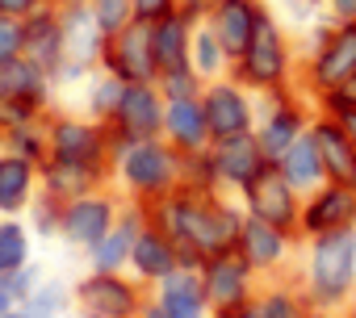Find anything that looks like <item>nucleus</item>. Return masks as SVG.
I'll return each instance as SVG.
<instances>
[{
	"label": "nucleus",
	"instance_id": "nucleus-53",
	"mask_svg": "<svg viewBox=\"0 0 356 318\" xmlns=\"http://www.w3.org/2000/svg\"><path fill=\"white\" fill-rule=\"evenodd\" d=\"M55 5H63V0H55Z\"/></svg>",
	"mask_w": 356,
	"mask_h": 318
},
{
	"label": "nucleus",
	"instance_id": "nucleus-10",
	"mask_svg": "<svg viewBox=\"0 0 356 318\" xmlns=\"http://www.w3.org/2000/svg\"><path fill=\"white\" fill-rule=\"evenodd\" d=\"M47 155L59 159H80L92 168H113V151H109V130L97 117H51L47 122Z\"/></svg>",
	"mask_w": 356,
	"mask_h": 318
},
{
	"label": "nucleus",
	"instance_id": "nucleus-26",
	"mask_svg": "<svg viewBox=\"0 0 356 318\" xmlns=\"http://www.w3.org/2000/svg\"><path fill=\"white\" fill-rule=\"evenodd\" d=\"M310 138H314V147H318V159H323V168H327V181L352 185V176H356V147H352L348 130L339 126V117L323 109V113L310 122Z\"/></svg>",
	"mask_w": 356,
	"mask_h": 318
},
{
	"label": "nucleus",
	"instance_id": "nucleus-48",
	"mask_svg": "<svg viewBox=\"0 0 356 318\" xmlns=\"http://www.w3.org/2000/svg\"><path fill=\"white\" fill-rule=\"evenodd\" d=\"M214 5H218V0H181V9H189V13H197V17H206Z\"/></svg>",
	"mask_w": 356,
	"mask_h": 318
},
{
	"label": "nucleus",
	"instance_id": "nucleus-47",
	"mask_svg": "<svg viewBox=\"0 0 356 318\" xmlns=\"http://www.w3.org/2000/svg\"><path fill=\"white\" fill-rule=\"evenodd\" d=\"M222 318H264V310H260V301L252 297V301H243V306H235L231 314H222Z\"/></svg>",
	"mask_w": 356,
	"mask_h": 318
},
{
	"label": "nucleus",
	"instance_id": "nucleus-5",
	"mask_svg": "<svg viewBox=\"0 0 356 318\" xmlns=\"http://www.w3.org/2000/svg\"><path fill=\"white\" fill-rule=\"evenodd\" d=\"M352 76H356V22H335L318 38L302 84H306V92H314L323 101V97L339 92Z\"/></svg>",
	"mask_w": 356,
	"mask_h": 318
},
{
	"label": "nucleus",
	"instance_id": "nucleus-14",
	"mask_svg": "<svg viewBox=\"0 0 356 318\" xmlns=\"http://www.w3.org/2000/svg\"><path fill=\"white\" fill-rule=\"evenodd\" d=\"M202 268H176L155 285V297L143 306V318H210Z\"/></svg>",
	"mask_w": 356,
	"mask_h": 318
},
{
	"label": "nucleus",
	"instance_id": "nucleus-1",
	"mask_svg": "<svg viewBox=\"0 0 356 318\" xmlns=\"http://www.w3.org/2000/svg\"><path fill=\"white\" fill-rule=\"evenodd\" d=\"M243 218H248V210L222 201L218 193L193 189V185L172 189L168 197H159V201L151 206V222L163 226V231L176 239L185 268H202L210 256L231 251L235 239H239Z\"/></svg>",
	"mask_w": 356,
	"mask_h": 318
},
{
	"label": "nucleus",
	"instance_id": "nucleus-22",
	"mask_svg": "<svg viewBox=\"0 0 356 318\" xmlns=\"http://www.w3.org/2000/svg\"><path fill=\"white\" fill-rule=\"evenodd\" d=\"M30 63H38L51 80H59L63 72V17H59V5H42L38 13L26 17V51H22Z\"/></svg>",
	"mask_w": 356,
	"mask_h": 318
},
{
	"label": "nucleus",
	"instance_id": "nucleus-15",
	"mask_svg": "<svg viewBox=\"0 0 356 318\" xmlns=\"http://www.w3.org/2000/svg\"><path fill=\"white\" fill-rule=\"evenodd\" d=\"M118 222V206H113V197H105L101 189H92V193H84V197H72V201H63V218H59V235L72 243V247H97L105 235H109V226Z\"/></svg>",
	"mask_w": 356,
	"mask_h": 318
},
{
	"label": "nucleus",
	"instance_id": "nucleus-9",
	"mask_svg": "<svg viewBox=\"0 0 356 318\" xmlns=\"http://www.w3.org/2000/svg\"><path fill=\"white\" fill-rule=\"evenodd\" d=\"M59 17H63V51H67L59 80H80L88 67H101L105 47H109V34L97 26L88 0H63Z\"/></svg>",
	"mask_w": 356,
	"mask_h": 318
},
{
	"label": "nucleus",
	"instance_id": "nucleus-29",
	"mask_svg": "<svg viewBox=\"0 0 356 318\" xmlns=\"http://www.w3.org/2000/svg\"><path fill=\"white\" fill-rule=\"evenodd\" d=\"M202 22H206V17H197V13H189V9H176V13L151 22V38H155L159 72H168V67H185V63H189L193 30H197Z\"/></svg>",
	"mask_w": 356,
	"mask_h": 318
},
{
	"label": "nucleus",
	"instance_id": "nucleus-31",
	"mask_svg": "<svg viewBox=\"0 0 356 318\" xmlns=\"http://www.w3.org/2000/svg\"><path fill=\"white\" fill-rule=\"evenodd\" d=\"M30 247H34V231L22 218H5L0 214V276L17 272L30 264Z\"/></svg>",
	"mask_w": 356,
	"mask_h": 318
},
{
	"label": "nucleus",
	"instance_id": "nucleus-16",
	"mask_svg": "<svg viewBox=\"0 0 356 318\" xmlns=\"http://www.w3.org/2000/svg\"><path fill=\"white\" fill-rule=\"evenodd\" d=\"M339 226H356V189L343 181H323L318 189L306 193L298 231L323 235V231H339Z\"/></svg>",
	"mask_w": 356,
	"mask_h": 318
},
{
	"label": "nucleus",
	"instance_id": "nucleus-35",
	"mask_svg": "<svg viewBox=\"0 0 356 318\" xmlns=\"http://www.w3.org/2000/svg\"><path fill=\"white\" fill-rule=\"evenodd\" d=\"M38 281H42V276H38V268H30V264L0 276V318H5L9 310H17L22 301H30V293H34Z\"/></svg>",
	"mask_w": 356,
	"mask_h": 318
},
{
	"label": "nucleus",
	"instance_id": "nucleus-17",
	"mask_svg": "<svg viewBox=\"0 0 356 318\" xmlns=\"http://www.w3.org/2000/svg\"><path fill=\"white\" fill-rule=\"evenodd\" d=\"M202 105H206V122H210V134L214 138L252 130V97H248V88L239 80H227V76L206 80Z\"/></svg>",
	"mask_w": 356,
	"mask_h": 318
},
{
	"label": "nucleus",
	"instance_id": "nucleus-32",
	"mask_svg": "<svg viewBox=\"0 0 356 318\" xmlns=\"http://www.w3.org/2000/svg\"><path fill=\"white\" fill-rule=\"evenodd\" d=\"M189 63H193V67H197L206 80H218V76H227V67H231V55L222 51V42H218V34L210 30V22H202V26L193 30Z\"/></svg>",
	"mask_w": 356,
	"mask_h": 318
},
{
	"label": "nucleus",
	"instance_id": "nucleus-44",
	"mask_svg": "<svg viewBox=\"0 0 356 318\" xmlns=\"http://www.w3.org/2000/svg\"><path fill=\"white\" fill-rule=\"evenodd\" d=\"M318 105H323V109H343V105H356V76H352V80H348V84H343L339 92H331V97H323Z\"/></svg>",
	"mask_w": 356,
	"mask_h": 318
},
{
	"label": "nucleus",
	"instance_id": "nucleus-41",
	"mask_svg": "<svg viewBox=\"0 0 356 318\" xmlns=\"http://www.w3.org/2000/svg\"><path fill=\"white\" fill-rule=\"evenodd\" d=\"M26 214H30V231H34V235H51V231H59L63 201H55V197L47 193V197H42V201H34Z\"/></svg>",
	"mask_w": 356,
	"mask_h": 318
},
{
	"label": "nucleus",
	"instance_id": "nucleus-13",
	"mask_svg": "<svg viewBox=\"0 0 356 318\" xmlns=\"http://www.w3.org/2000/svg\"><path fill=\"white\" fill-rule=\"evenodd\" d=\"M252 276L256 272L248 268V260L235 247L231 251H218V256H210L202 264V285H206V301H210L214 318H222L235 306L252 301Z\"/></svg>",
	"mask_w": 356,
	"mask_h": 318
},
{
	"label": "nucleus",
	"instance_id": "nucleus-23",
	"mask_svg": "<svg viewBox=\"0 0 356 318\" xmlns=\"http://www.w3.org/2000/svg\"><path fill=\"white\" fill-rule=\"evenodd\" d=\"M176 268H185V264H181V247H176V239H172L163 226L147 222V226L138 231V239H134L130 272H134L138 281H147V285H159V281L172 276Z\"/></svg>",
	"mask_w": 356,
	"mask_h": 318
},
{
	"label": "nucleus",
	"instance_id": "nucleus-51",
	"mask_svg": "<svg viewBox=\"0 0 356 318\" xmlns=\"http://www.w3.org/2000/svg\"><path fill=\"white\" fill-rule=\"evenodd\" d=\"M302 5H327V0H302Z\"/></svg>",
	"mask_w": 356,
	"mask_h": 318
},
{
	"label": "nucleus",
	"instance_id": "nucleus-21",
	"mask_svg": "<svg viewBox=\"0 0 356 318\" xmlns=\"http://www.w3.org/2000/svg\"><path fill=\"white\" fill-rule=\"evenodd\" d=\"M289 239H293V231H285V226H273V222H264V218H243V226H239V239H235V251L248 260V268L252 272H277L281 264H285V256H289Z\"/></svg>",
	"mask_w": 356,
	"mask_h": 318
},
{
	"label": "nucleus",
	"instance_id": "nucleus-37",
	"mask_svg": "<svg viewBox=\"0 0 356 318\" xmlns=\"http://www.w3.org/2000/svg\"><path fill=\"white\" fill-rule=\"evenodd\" d=\"M88 9H92V17H97V26L113 38L118 30H126L138 13H134V0H88Z\"/></svg>",
	"mask_w": 356,
	"mask_h": 318
},
{
	"label": "nucleus",
	"instance_id": "nucleus-43",
	"mask_svg": "<svg viewBox=\"0 0 356 318\" xmlns=\"http://www.w3.org/2000/svg\"><path fill=\"white\" fill-rule=\"evenodd\" d=\"M42 5H51V0H0V13H5V17H30V13H38Z\"/></svg>",
	"mask_w": 356,
	"mask_h": 318
},
{
	"label": "nucleus",
	"instance_id": "nucleus-8",
	"mask_svg": "<svg viewBox=\"0 0 356 318\" xmlns=\"http://www.w3.org/2000/svg\"><path fill=\"white\" fill-rule=\"evenodd\" d=\"M302 201H306L302 189L285 176L281 164H273V159L252 176V185L243 189V210L252 218H264V222L285 226L293 235H298V222H302Z\"/></svg>",
	"mask_w": 356,
	"mask_h": 318
},
{
	"label": "nucleus",
	"instance_id": "nucleus-40",
	"mask_svg": "<svg viewBox=\"0 0 356 318\" xmlns=\"http://www.w3.org/2000/svg\"><path fill=\"white\" fill-rule=\"evenodd\" d=\"M22 51H26V22L0 13V63L22 59Z\"/></svg>",
	"mask_w": 356,
	"mask_h": 318
},
{
	"label": "nucleus",
	"instance_id": "nucleus-25",
	"mask_svg": "<svg viewBox=\"0 0 356 318\" xmlns=\"http://www.w3.org/2000/svg\"><path fill=\"white\" fill-rule=\"evenodd\" d=\"M42 193H51L55 201H72V197H84L92 189H105L109 172L105 168H92V164H80V159H59V155H47L42 164Z\"/></svg>",
	"mask_w": 356,
	"mask_h": 318
},
{
	"label": "nucleus",
	"instance_id": "nucleus-3",
	"mask_svg": "<svg viewBox=\"0 0 356 318\" xmlns=\"http://www.w3.org/2000/svg\"><path fill=\"white\" fill-rule=\"evenodd\" d=\"M356 285V226L310 235V260H306V297L314 310H339L352 297Z\"/></svg>",
	"mask_w": 356,
	"mask_h": 318
},
{
	"label": "nucleus",
	"instance_id": "nucleus-39",
	"mask_svg": "<svg viewBox=\"0 0 356 318\" xmlns=\"http://www.w3.org/2000/svg\"><path fill=\"white\" fill-rule=\"evenodd\" d=\"M67 301H76V293H67V285H63V281H38L26 306H34V310H42V314H55V318H59Z\"/></svg>",
	"mask_w": 356,
	"mask_h": 318
},
{
	"label": "nucleus",
	"instance_id": "nucleus-2",
	"mask_svg": "<svg viewBox=\"0 0 356 318\" xmlns=\"http://www.w3.org/2000/svg\"><path fill=\"white\" fill-rule=\"evenodd\" d=\"M113 168H118V181L126 185V193L134 201L155 206L159 197H168L172 189L185 185L189 155H181L159 134V138H138V142L122 147L118 159H113Z\"/></svg>",
	"mask_w": 356,
	"mask_h": 318
},
{
	"label": "nucleus",
	"instance_id": "nucleus-33",
	"mask_svg": "<svg viewBox=\"0 0 356 318\" xmlns=\"http://www.w3.org/2000/svg\"><path fill=\"white\" fill-rule=\"evenodd\" d=\"M256 301H260L264 318H318L314 301H310V297H302V293H298V289H289V285H273V289H264Z\"/></svg>",
	"mask_w": 356,
	"mask_h": 318
},
{
	"label": "nucleus",
	"instance_id": "nucleus-36",
	"mask_svg": "<svg viewBox=\"0 0 356 318\" xmlns=\"http://www.w3.org/2000/svg\"><path fill=\"white\" fill-rule=\"evenodd\" d=\"M159 92H163V101H176V97H202V88H206V76L193 67V63H185V67H168V72H159Z\"/></svg>",
	"mask_w": 356,
	"mask_h": 318
},
{
	"label": "nucleus",
	"instance_id": "nucleus-20",
	"mask_svg": "<svg viewBox=\"0 0 356 318\" xmlns=\"http://www.w3.org/2000/svg\"><path fill=\"white\" fill-rule=\"evenodd\" d=\"M151 222V206H130V210H118V222L109 226V235L88 247V264L92 272H126L130 268V251H134V239L138 231Z\"/></svg>",
	"mask_w": 356,
	"mask_h": 318
},
{
	"label": "nucleus",
	"instance_id": "nucleus-6",
	"mask_svg": "<svg viewBox=\"0 0 356 318\" xmlns=\"http://www.w3.org/2000/svg\"><path fill=\"white\" fill-rule=\"evenodd\" d=\"M163 105H168V101H163L159 84H126V92H122L113 117L105 122L113 159H118L122 147H130V142H138V138H159V134H163Z\"/></svg>",
	"mask_w": 356,
	"mask_h": 318
},
{
	"label": "nucleus",
	"instance_id": "nucleus-7",
	"mask_svg": "<svg viewBox=\"0 0 356 318\" xmlns=\"http://www.w3.org/2000/svg\"><path fill=\"white\" fill-rule=\"evenodd\" d=\"M264 164H268V155H264V147H260V134H256V130L214 138V142H210V151L202 155V168H206V176H210L214 193H218V189H239V193H243V189L252 185V176H256Z\"/></svg>",
	"mask_w": 356,
	"mask_h": 318
},
{
	"label": "nucleus",
	"instance_id": "nucleus-45",
	"mask_svg": "<svg viewBox=\"0 0 356 318\" xmlns=\"http://www.w3.org/2000/svg\"><path fill=\"white\" fill-rule=\"evenodd\" d=\"M327 113H335V117H339V126L348 130V138H352V147H356V105H343V109H327Z\"/></svg>",
	"mask_w": 356,
	"mask_h": 318
},
{
	"label": "nucleus",
	"instance_id": "nucleus-24",
	"mask_svg": "<svg viewBox=\"0 0 356 318\" xmlns=\"http://www.w3.org/2000/svg\"><path fill=\"white\" fill-rule=\"evenodd\" d=\"M260 17H264V5H260V0H218V5L206 13L210 30L218 34V42H222V51L231 55V63H235V59L243 55V47L252 42Z\"/></svg>",
	"mask_w": 356,
	"mask_h": 318
},
{
	"label": "nucleus",
	"instance_id": "nucleus-19",
	"mask_svg": "<svg viewBox=\"0 0 356 318\" xmlns=\"http://www.w3.org/2000/svg\"><path fill=\"white\" fill-rule=\"evenodd\" d=\"M273 97V105H268V113H264V122L256 126V134H260V147H264V155L277 159L310 130V117H306V109L293 101V92L289 88H281V92H268Z\"/></svg>",
	"mask_w": 356,
	"mask_h": 318
},
{
	"label": "nucleus",
	"instance_id": "nucleus-38",
	"mask_svg": "<svg viewBox=\"0 0 356 318\" xmlns=\"http://www.w3.org/2000/svg\"><path fill=\"white\" fill-rule=\"evenodd\" d=\"M122 92H126V80H118V76L101 72V80H97V84H92V92H88L92 117H97V122H109V117H113V109H118V101H122Z\"/></svg>",
	"mask_w": 356,
	"mask_h": 318
},
{
	"label": "nucleus",
	"instance_id": "nucleus-42",
	"mask_svg": "<svg viewBox=\"0 0 356 318\" xmlns=\"http://www.w3.org/2000/svg\"><path fill=\"white\" fill-rule=\"evenodd\" d=\"M176 9H181V0H134V13L143 22H159V17H168Z\"/></svg>",
	"mask_w": 356,
	"mask_h": 318
},
{
	"label": "nucleus",
	"instance_id": "nucleus-12",
	"mask_svg": "<svg viewBox=\"0 0 356 318\" xmlns=\"http://www.w3.org/2000/svg\"><path fill=\"white\" fill-rule=\"evenodd\" d=\"M76 310L84 318H143V293L122 272H88L76 289Z\"/></svg>",
	"mask_w": 356,
	"mask_h": 318
},
{
	"label": "nucleus",
	"instance_id": "nucleus-49",
	"mask_svg": "<svg viewBox=\"0 0 356 318\" xmlns=\"http://www.w3.org/2000/svg\"><path fill=\"white\" fill-rule=\"evenodd\" d=\"M5 318H55V314H42V310H34V306H26V301H22V306H17V310H9Z\"/></svg>",
	"mask_w": 356,
	"mask_h": 318
},
{
	"label": "nucleus",
	"instance_id": "nucleus-30",
	"mask_svg": "<svg viewBox=\"0 0 356 318\" xmlns=\"http://www.w3.org/2000/svg\"><path fill=\"white\" fill-rule=\"evenodd\" d=\"M277 164L285 168V176L302 189V193H310V189H318L323 181H327V168H323V159H318V147H314V138H310V130L277 159Z\"/></svg>",
	"mask_w": 356,
	"mask_h": 318
},
{
	"label": "nucleus",
	"instance_id": "nucleus-50",
	"mask_svg": "<svg viewBox=\"0 0 356 318\" xmlns=\"http://www.w3.org/2000/svg\"><path fill=\"white\" fill-rule=\"evenodd\" d=\"M348 318H356V297H352V306H348Z\"/></svg>",
	"mask_w": 356,
	"mask_h": 318
},
{
	"label": "nucleus",
	"instance_id": "nucleus-46",
	"mask_svg": "<svg viewBox=\"0 0 356 318\" xmlns=\"http://www.w3.org/2000/svg\"><path fill=\"white\" fill-rule=\"evenodd\" d=\"M335 22H356V0H327Z\"/></svg>",
	"mask_w": 356,
	"mask_h": 318
},
{
	"label": "nucleus",
	"instance_id": "nucleus-34",
	"mask_svg": "<svg viewBox=\"0 0 356 318\" xmlns=\"http://www.w3.org/2000/svg\"><path fill=\"white\" fill-rule=\"evenodd\" d=\"M0 147H5V151H17V155H26V159H34V164H42V159H47V122L34 117V122L13 126L5 138H0Z\"/></svg>",
	"mask_w": 356,
	"mask_h": 318
},
{
	"label": "nucleus",
	"instance_id": "nucleus-18",
	"mask_svg": "<svg viewBox=\"0 0 356 318\" xmlns=\"http://www.w3.org/2000/svg\"><path fill=\"white\" fill-rule=\"evenodd\" d=\"M163 138L181 151V155H206L214 134H210V122H206V105L202 97H176L163 105Z\"/></svg>",
	"mask_w": 356,
	"mask_h": 318
},
{
	"label": "nucleus",
	"instance_id": "nucleus-52",
	"mask_svg": "<svg viewBox=\"0 0 356 318\" xmlns=\"http://www.w3.org/2000/svg\"><path fill=\"white\" fill-rule=\"evenodd\" d=\"M352 189H356V176H352Z\"/></svg>",
	"mask_w": 356,
	"mask_h": 318
},
{
	"label": "nucleus",
	"instance_id": "nucleus-27",
	"mask_svg": "<svg viewBox=\"0 0 356 318\" xmlns=\"http://www.w3.org/2000/svg\"><path fill=\"white\" fill-rule=\"evenodd\" d=\"M42 185V172L34 159L17 151H0V214L17 218L34 206V189Z\"/></svg>",
	"mask_w": 356,
	"mask_h": 318
},
{
	"label": "nucleus",
	"instance_id": "nucleus-28",
	"mask_svg": "<svg viewBox=\"0 0 356 318\" xmlns=\"http://www.w3.org/2000/svg\"><path fill=\"white\" fill-rule=\"evenodd\" d=\"M51 88H55V80H51L38 63H30L26 55L0 63V101H17V105H30V109L47 113Z\"/></svg>",
	"mask_w": 356,
	"mask_h": 318
},
{
	"label": "nucleus",
	"instance_id": "nucleus-11",
	"mask_svg": "<svg viewBox=\"0 0 356 318\" xmlns=\"http://www.w3.org/2000/svg\"><path fill=\"white\" fill-rule=\"evenodd\" d=\"M101 72L126 80V84H155L159 80V59H155V38H151V22L134 17L126 30H118L105 47Z\"/></svg>",
	"mask_w": 356,
	"mask_h": 318
},
{
	"label": "nucleus",
	"instance_id": "nucleus-4",
	"mask_svg": "<svg viewBox=\"0 0 356 318\" xmlns=\"http://www.w3.org/2000/svg\"><path fill=\"white\" fill-rule=\"evenodd\" d=\"M235 67V80L252 92H281L293 84V63H289V38L281 34L277 17L264 9L252 42L243 47V55L231 63Z\"/></svg>",
	"mask_w": 356,
	"mask_h": 318
}]
</instances>
